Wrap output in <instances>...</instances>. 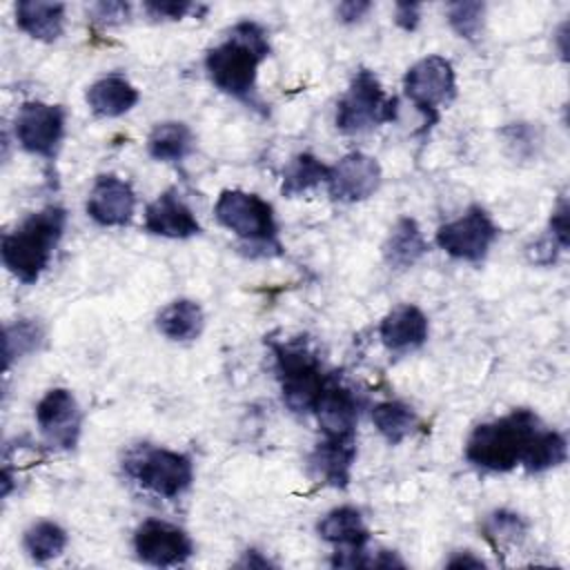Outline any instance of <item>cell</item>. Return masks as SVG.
I'll return each instance as SVG.
<instances>
[{
  "mask_svg": "<svg viewBox=\"0 0 570 570\" xmlns=\"http://www.w3.org/2000/svg\"><path fill=\"white\" fill-rule=\"evenodd\" d=\"M134 552L147 566L174 568L187 563L196 550L183 528L160 519H145L134 532Z\"/></svg>",
  "mask_w": 570,
  "mask_h": 570,
  "instance_id": "7c38bea8",
  "label": "cell"
},
{
  "mask_svg": "<svg viewBox=\"0 0 570 570\" xmlns=\"http://www.w3.org/2000/svg\"><path fill=\"white\" fill-rule=\"evenodd\" d=\"M399 118L396 96H387L379 76L361 67L350 78L345 94L336 102L334 125L345 136H356L372 131L381 125L394 122Z\"/></svg>",
  "mask_w": 570,
  "mask_h": 570,
  "instance_id": "52a82bcc",
  "label": "cell"
},
{
  "mask_svg": "<svg viewBox=\"0 0 570 570\" xmlns=\"http://www.w3.org/2000/svg\"><path fill=\"white\" fill-rule=\"evenodd\" d=\"M214 218L243 243L247 256L283 254L274 207L263 196L245 189H223L214 205Z\"/></svg>",
  "mask_w": 570,
  "mask_h": 570,
  "instance_id": "277c9868",
  "label": "cell"
},
{
  "mask_svg": "<svg viewBox=\"0 0 570 570\" xmlns=\"http://www.w3.org/2000/svg\"><path fill=\"white\" fill-rule=\"evenodd\" d=\"M370 9H372V2L367 0H345L336 4V18L343 24H354V22H361Z\"/></svg>",
  "mask_w": 570,
  "mask_h": 570,
  "instance_id": "74e56055",
  "label": "cell"
},
{
  "mask_svg": "<svg viewBox=\"0 0 570 570\" xmlns=\"http://www.w3.org/2000/svg\"><path fill=\"white\" fill-rule=\"evenodd\" d=\"M69 543L67 530L49 519H40L31 523L22 534V548L36 563H47L65 552Z\"/></svg>",
  "mask_w": 570,
  "mask_h": 570,
  "instance_id": "4316f807",
  "label": "cell"
},
{
  "mask_svg": "<svg viewBox=\"0 0 570 570\" xmlns=\"http://www.w3.org/2000/svg\"><path fill=\"white\" fill-rule=\"evenodd\" d=\"M448 568H485V561L474 557L470 550H463V552H454L452 559L445 561Z\"/></svg>",
  "mask_w": 570,
  "mask_h": 570,
  "instance_id": "ab89813d",
  "label": "cell"
},
{
  "mask_svg": "<svg viewBox=\"0 0 570 570\" xmlns=\"http://www.w3.org/2000/svg\"><path fill=\"white\" fill-rule=\"evenodd\" d=\"M87 13L91 22L98 27H116L129 20L131 4L122 0H102V2H94Z\"/></svg>",
  "mask_w": 570,
  "mask_h": 570,
  "instance_id": "836d02e7",
  "label": "cell"
},
{
  "mask_svg": "<svg viewBox=\"0 0 570 570\" xmlns=\"http://www.w3.org/2000/svg\"><path fill=\"white\" fill-rule=\"evenodd\" d=\"M430 336V321L425 312L414 303H401L392 307L379 325V338L392 354H410L425 345Z\"/></svg>",
  "mask_w": 570,
  "mask_h": 570,
  "instance_id": "d6986e66",
  "label": "cell"
},
{
  "mask_svg": "<svg viewBox=\"0 0 570 570\" xmlns=\"http://www.w3.org/2000/svg\"><path fill=\"white\" fill-rule=\"evenodd\" d=\"M142 11L151 20H183L191 13L198 16V11H207V7H200L189 0H145Z\"/></svg>",
  "mask_w": 570,
  "mask_h": 570,
  "instance_id": "d6a6232c",
  "label": "cell"
},
{
  "mask_svg": "<svg viewBox=\"0 0 570 570\" xmlns=\"http://www.w3.org/2000/svg\"><path fill=\"white\" fill-rule=\"evenodd\" d=\"M483 22H485V4L479 0H463V2H452L448 4V24L450 29L468 40V42H479L483 33Z\"/></svg>",
  "mask_w": 570,
  "mask_h": 570,
  "instance_id": "4dcf8cb0",
  "label": "cell"
},
{
  "mask_svg": "<svg viewBox=\"0 0 570 570\" xmlns=\"http://www.w3.org/2000/svg\"><path fill=\"white\" fill-rule=\"evenodd\" d=\"M403 94L423 118L419 134L428 136L439 122L441 109L456 98V73L448 58L425 56L407 67L403 76Z\"/></svg>",
  "mask_w": 570,
  "mask_h": 570,
  "instance_id": "ba28073f",
  "label": "cell"
},
{
  "mask_svg": "<svg viewBox=\"0 0 570 570\" xmlns=\"http://www.w3.org/2000/svg\"><path fill=\"white\" fill-rule=\"evenodd\" d=\"M269 33L256 20H240L227 29L225 38L209 47L205 53V71L212 85L240 100L249 109L265 111L263 100L256 94L258 67L269 58Z\"/></svg>",
  "mask_w": 570,
  "mask_h": 570,
  "instance_id": "6da1fadb",
  "label": "cell"
},
{
  "mask_svg": "<svg viewBox=\"0 0 570 570\" xmlns=\"http://www.w3.org/2000/svg\"><path fill=\"white\" fill-rule=\"evenodd\" d=\"M269 350L285 407L294 414H312L332 374L323 370L307 341H269Z\"/></svg>",
  "mask_w": 570,
  "mask_h": 570,
  "instance_id": "5b68a950",
  "label": "cell"
},
{
  "mask_svg": "<svg viewBox=\"0 0 570 570\" xmlns=\"http://www.w3.org/2000/svg\"><path fill=\"white\" fill-rule=\"evenodd\" d=\"M36 423L51 450H73L82 432V410L67 387L49 390L36 405Z\"/></svg>",
  "mask_w": 570,
  "mask_h": 570,
  "instance_id": "4fadbf2b",
  "label": "cell"
},
{
  "mask_svg": "<svg viewBox=\"0 0 570 570\" xmlns=\"http://www.w3.org/2000/svg\"><path fill=\"white\" fill-rule=\"evenodd\" d=\"M372 423L390 445H399L414 434L419 416L414 407L403 401H381L372 407Z\"/></svg>",
  "mask_w": 570,
  "mask_h": 570,
  "instance_id": "d4e9b609",
  "label": "cell"
},
{
  "mask_svg": "<svg viewBox=\"0 0 570 570\" xmlns=\"http://www.w3.org/2000/svg\"><path fill=\"white\" fill-rule=\"evenodd\" d=\"M554 40H557V49H559V56L561 60H568V20H563L554 33Z\"/></svg>",
  "mask_w": 570,
  "mask_h": 570,
  "instance_id": "60d3db41",
  "label": "cell"
},
{
  "mask_svg": "<svg viewBox=\"0 0 570 570\" xmlns=\"http://www.w3.org/2000/svg\"><path fill=\"white\" fill-rule=\"evenodd\" d=\"M568 459V441L561 432L548 430L546 425L539 430L534 441L530 443L521 468L530 474H543L563 465Z\"/></svg>",
  "mask_w": 570,
  "mask_h": 570,
  "instance_id": "83f0119b",
  "label": "cell"
},
{
  "mask_svg": "<svg viewBox=\"0 0 570 570\" xmlns=\"http://www.w3.org/2000/svg\"><path fill=\"white\" fill-rule=\"evenodd\" d=\"M142 229L151 236L187 240L203 232L191 207L176 194V189H167L158 194L142 214Z\"/></svg>",
  "mask_w": 570,
  "mask_h": 570,
  "instance_id": "e0dca14e",
  "label": "cell"
},
{
  "mask_svg": "<svg viewBox=\"0 0 570 570\" xmlns=\"http://www.w3.org/2000/svg\"><path fill=\"white\" fill-rule=\"evenodd\" d=\"M528 532V521L512 510L499 508L485 514L481 521V534L497 550V554L510 546H517Z\"/></svg>",
  "mask_w": 570,
  "mask_h": 570,
  "instance_id": "f546056e",
  "label": "cell"
},
{
  "mask_svg": "<svg viewBox=\"0 0 570 570\" xmlns=\"http://www.w3.org/2000/svg\"><path fill=\"white\" fill-rule=\"evenodd\" d=\"M568 212H570V207H568V198L566 196H561L559 200H557V205L552 207V212H550V218H548V229H546V234L566 252L568 249V245H570V232H568Z\"/></svg>",
  "mask_w": 570,
  "mask_h": 570,
  "instance_id": "e575fe53",
  "label": "cell"
},
{
  "mask_svg": "<svg viewBox=\"0 0 570 570\" xmlns=\"http://www.w3.org/2000/svg\"><path fill=\"white\" fill-rule=\"evenodd\" d=\"M85 100L96 116L118 118L138 105L140 91L131 85V80L125 73L114 71V73H107V76L94 80L87 87Z\"/></svg>",
  "mask_w": 570,
  "mask_h": 570,
  "instance_id": "ffe728a7",
  "label": "cell"
},
{
  "mask_svg": "<svg viewBox=\"0 0 570 570\" xmlns=\"http://www.w3.org/2000/svg\"><path fill=\"white\" fill-rule=\"evenodd\" d=\"M236 566L238 568H249V570H267V568H276V563L274 561H269L261 550H256V548H247L245 552H243V557L236 561Z\"/></svg>",
  "mask_w": 570,
  "mask_h": 570,
  "instance_id": "f35d334b",
  "label": "cell"
},
{
  "mask_svg": "<svg viewBox=\"0 0 570 570\" xmlns=\"http://www.w3.org/2000/svg\"><path fill=\"white\" fill-rule=\"evenodd\" d=\"M120 468L140 488L163 499H176L194 483V461L189 454L151 443L131 445Z\"/></svg>",
  "mask_w": 570,
  "mask_h": 570,
  "instance_id": "8992f818",
  "label": "cell"
},
{
  "mask_svg": "<svg viewBox=\"0 0 570 570\" xmlns=\"http://www.w3.org/2000/svg\"><path fill=\"white\" fill-rule=\"evenodd\" d=\"M356 461V436L330 439L323 436L307 456V472L314 481L345 490L352 481V468Z\"/></svg>",
  "mask_w": 570,
  "mask_h": 570,
  "instance_id": "ac0fdd59",
  "label": "cell"
},
{
  "mask_svg": "<svg viewBox=\"0 0 570 570\" xmlns=\"http://www.w3.org/2000/svg\"><path fill=\"white\" fill-rule=\"evenodd\" d=\"M85 209L100 227H125L136 212V191L125 178L100 174L89 189Z\"/></svg>",
  "mask_w": 570,
  "mask_h": 570,
  "instance_id": "9a60e30c",
  "label": "cell"
},
{
  "mask_svg": "<svg viewBox=\"0 0 570 570\" xmlns=\"http://www.w3.org/2000/svg\"><path fill=\"white\" fill-rule=\"evenodd\" d=\"M156 330L176 343L196 341L205 330V312L194 298H176L156 314Z\"/></svg>",
  "mask_w": 570,
  "mask_h": 570,
  "instance_id": "603a6c76",
  "label": "cell"
},
{
  "mask_svg": "<svg viewBox=\"0 0 570 570\" xmlns=\"http://www.w3.org/2000/svg\"><path fill=\"white\" fill-rule=\"evenodd\" d=\"M499 234L501 229L492 216L481 205H470L459 218L443 223L436 229L434 243L450 258L476 265L485 261Z\"/></svg>",
  "mask_w": 570,
  "mask_h": 570,
  "instance_id": "9c48e42d",
  "label": "cell"
},
{
  "mask_svg": "<svg viewBox=\"0 0 570 570\" xmlns=\"http://www.w3.org/2000/svg\"><path fill=\"white\" fill-rule=\"evenodd\" d=\"M543 428L534 410L514 407L503 416L483 421L465 439V461L483 472H510L523 463V456Z\"/></svg>",
  "mask_w": 570,
  "mask_h": 570,
  "instance_id": "3957f363",
  "label": "cell"
},
{
  "mask_svg": "<svg viewBox=\"0 0 570 570\" xmlns=\"http://www.w3.org/2000/svg\"><path fill=\"white\" fill-rule=\"evenodd\" d=\"M45 343V327L38 318L20 316L4 325V367L38 352Z\"/></svg>",
  "mask_w": 570,
  "mask_h": 570,
  "instance_id": "f1b7e54d",
  "label": "cell"
},
{
  "mask_svg": "<svg viewBox=\"0 0 570 570\" xmlns=\"http://www.w3.org/2000/svg\"><path fill=\"white\" fill-rule=\"evenodd\" d=\"M561 252H563V249H561L548 234H543L541 238L532 240V243L525 247L528 261H530L532 265H543V267L557 263V258H559Z\"/></svg>",
  "mask_w": 570,
  "mask_h": 570,
  "instance_id": "d590c367",
  "label": "cell"
},
{
  "mask_svg": "<svg viewBox=\"0 0 570 570\" xmlns=\"http://www.w3.org/2000/svg\"><path fill=\"white\" fill-rule=\"evenodd\" d=\"M330 174V165H325L318 156L303 151L296 154L287 167L283 169V180H281V194L285 198H296L314 187H318L321 183L325 185Z\"/></svg>",
  "mask_w": 570,
  "mask_h": 570,
  "instance_id": "484cf974",
  "label": "cell"
},
{
  "mask_svg": "<svg viewBox=\"0 0 570 570\" xmlns=\"http://www.w3.org/2000/svg\"><path fill=\"white\" fill-rule=\"evenodd\" d=\"M67 129V111L62 105L27 100L13 120L16 142L31 156L56 160Z\"/></svg>",
  "mask_w": 570,
  "mask_h": 570,
  "instance_id": "30bf717a",
  "label": "cell"
},
{
  "mask_svg": "<svg viewBox=\"0 0 570 570\" xmlns=\"http://www.w3.org/2000/svg\"><path fill=\"white\" fill-rule=\"evenodd\" d=\"M65 11L62 2L42 0H20L13 7L18 29L38 42H56L62 36Z\"/></svg>",
  "mask_w": 570,
  "mask_h": 570,
  "instance_id": "7402d4cb",
  "label": "cell"
},
{
  "mask_svg": "<svg viewBox=\"0 0 570 570\" xmlns=\"http://www.w3.org/2000/svg\"><path fill=\"white\" fill-rule=\"evenodd\" d=\"M421 11H423V4L419 2H396L394 4V22L396 27H401L403 31H414L421 22Z\"/></svg>",
  "mask_w": 570,
  "mask_h": 570,
  "instance_id": "8d00e7d4",
  "label": "cell"
},
{
  "mask_svg": "<svg viewBox=\"0 0 570 570\" xmlns=\"http://www.w3.org/2000/svg\"><path fill=\"white\" fill-rule=\"evenodd\" d=\"M196 149V136L180 120L156 122L147 136V154L158 163H183Z\"/></svg>",
  "mask_w": 570,
  "mask_h": 570,
  "instance_id": "cb8c5ba5",
  "label": "cell"
},
{
  "mask_svg": "<svg viewBox=\"0 0 570 570\" xmlns=\"http://www.w3.org/2000/svg\"><path fill=\"white\" fill-rule=\"evenodd\" d=\"M316 532L323 541L334 546L332 566L363 568L367 543H370V528L358 508L354 505L332 508L318 519Z\"/></svg>",
  "mask_w": 570,
  "mask_h": 570,
  "instance_id": "8fae6325",
  "label": "cell"
},
{
  "mask_svg": "<svg viewBox=\"0 0 570 570\" xmlns=\"http://www.w3.org/2000/svg\"><path fill=\"white\" fill-rule=\"evenodd\" d=\"M67 229V209L62 205H47L22 218L11 232L2 236L0 258L7 272L33 285L47 272L58 243Z\"/></svg>",
  "mask_w": 570,
  "mask_h": 570,
  "instance_id": "7a4b0ae2",
  "label": "cell"
},
{
  "mask_svg": "<svg viewBox=\"0 0 570 570\" xmlns=\"http://www.w3.org/2000/svg\"><path fill=\"white\" fill-rule=\"evenodd\" d=\"M312 414L318 421L323 436L345 439L356 436V423L361 414V401L347 385L341 383L338 374H332L325 383Z\"/></svg>",
  "mask_w": 570,
  "mask_h": 570,
  "instance_id": "2e32d148",
  "label": "cell"
},
{
  "mask_svg": "<svg viewBox=\"0 0 570 570\" xmlns=\"http://www.w3.org/2000/svg\"><path fill=\"white\" fill-rule=\"evenodd\" d=\"M501 138L508 151L519 160H530L537 156L541 145V131L532 122H510L501 129Z\"/></svg>",
  "mask_w": 570,
  "mask_h": 570,
  "instance_id": "1f68e13d",
  "label": "cell"
},
{
  "mask_svg": "<svg viewBox=\"0 0 570 570\" xmlns=\"http://www.w3.org/2000/svg\"><path fill=\"white\" fill-rule=\"evenodd\" d=\"M383 169L379 160L363 151H350L338 163L330 165L325 180L327 194L338 203H361L379 191Z\"/></svg>",
  "mask_w": 570,
  "mask_h": 570,
  "instance_id": "5bb4252c",
  "label": "cell"
},
{
  "mask_svg": "<svg viewBox=\"0 0 570 570\" xmlns=\"http://www.w3.org/2000/svg\"><path fill=\"white\" fill-rule=\"evenodd\" d=\"M430 245L412 216H401L392 225L387 238L383 240L381 254L387 267L392 269H410L414 267L425 254Z\"/></svg>",
  "mask_w": 570,
  "mask_h": 570,
  "instance_id": "44dd1931",
  "label": "cell"
}]
</instances>
